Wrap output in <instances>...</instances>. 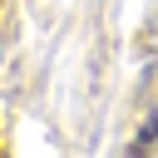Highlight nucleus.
Masks as SVG:
<instances>
[{"label": "nucleus", "mask_w": 158, "mask_h": 158, "mask_svg": "<svg viewBox=\"0 0 158 158\" xmlns=\"http://www.w3.org/2000/svg\"><path fill=\"white\" fill-rule=\"evenodd\" d=\"M153 143H158V104H153V114H148V118H143V128H138V133H133V143H128V148H123V158H143V153H148V148H153Z\"/></svg>", "instance_id": "f257e3e1"}, {"label": "nucleus", "mask_w": 158, "mask_h": 158, "mask_svg": "<svg viewBox=\"0 0 158 158\" xmlns=\"http://www.w3.org/2000/svg\"><path fill=\"white\" fill-rule=\"evenodd\" d=\"M0 158H5V143H0Z\"/></svg>", "instance_id": "f03ea898"}]
</instances>
